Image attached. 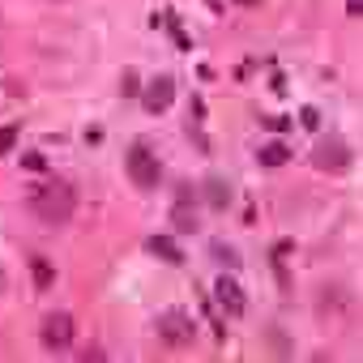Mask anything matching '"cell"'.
<instances>
[{"mask_svg": "<svg viewBox=\"0 0 363 363\" xmlns=\"http://www.w3.org/2000/svg\"><path fill=\"white\" fill-rule=\"evenodd\" d=\"M346 9H350V18H359L363 13V0H346Z\"/></svg>", "mask_w": 363, "mask_h": 363, "instance_id": "obj_14", "label": "cell"}, {"mask_svg": "<svg viewBox=\"0 0 363 363\" xmlns=\"http://www.w3.org/2000/svg\"><path fill=\"white\" fill-rule=\"evenodd\" d=\"M158 337L167 342V346H189L193 342V316L189 312H162L158 316Z\"/></svg>", "mask_w": 363, "mask_h": 363, "instance_id": "obj_4", "label": "cell"}, {"mask_svg": "<svg viewBox=\"0 0 363 363\" xmlns=\"http://www.w3.org/2000/svg\"><path fill=\"white\" fill-rule=\"evenodd\" d=\"M261 167H282V162H291V150L282 145V141H269V145H261Z\"/></svg>", "mask_w": 363, "mask_h": 363, "instance_id": "obj_9", "label": "cell"}, {"mask_svg": "<svg viewBox=\"0 0 363 363\" xmlns=\"http://www.w3.org/2000/svg\"><path fill=\"white\" fill-rule=\"evenodd\" d=\"M206 193H210V197H206L210 206H218V210L231 206V184H227V179H206Z\"/></svg>", "mask_w": 363, "mask_h": 363, "instance_id": "obj_10", "label": "cell"}, {"mask_svg": "<svg viewBox=\"0 0 363 363\" xmlns=\"http://www.w3.org/2000/svg\"><path fill=\"white\" fill-rule=\"evenodd\" d=\"M13 141H18V128H0V154L13 150Z\"/></svg>", "mask_w": 363, "mask_h": 363, "instance_id": "obj_12", "label": "cell"}, {"mask_svg": "<svg viewBox=\"0 0 363 363\" xmlns=\"http://www.w3.org/2000/svg\"><path fill=\"white\" fill-rule=\"evenodd\" d=\"M235 5H257V0H235Z\"/></svg>", "mask_w": 363, "mask_h": 363, "instance_id": "obj_16", "label": "cell"}, {"mask_svg": "<svg viewBox=\"0 0 363 363\" xmlns=\"http://www.w3.org/2000/svg\"><path fill=\"white\" fill-rule=\"evenodd\" d=\"M145 248H150V257H158V261H167V265H179V261H184V252L175 248V240H171V235H150V240H145Z\"/></svg>", "mask_w": 363, "mask_h": 363, "instance_id": "obj_8", "label": "cell"}, {"mask_svg": "<svg viewBox=\"0 0 363 363\" xmlns=\"http://www.w3.org/2000/svg\"><path fill=\"white\" fill-rule=\"evenodd\" d=\"M124 167H128V179H133L137 189H158L162 184V162H158V154L150 145H133L128 158H124Z\"/></svg>", "mask_w": 363, "mask_h": 363, "instance_id": "obj_2", "label": "cell"}, {"mask_svg": "<svg viewBox=\"0 0 363 363\" xmlns=\"http://www.w3.org/2000/svg\"><path fill=\"white\" fill-rule=\"evenodd\" d=\"M175 103V82L171 77H154L150 86H145V107L150 111H167Z\"/></svg>", "mask_w": 363, "mask_h": 363, "instance_id": "obj_7", "label": "cell"}, {"mask_svg": "<svg viewBox=\"0 0 363 363\" xmlns=\"http://www.w3.org/2000/svg\"><path fill=\"white\" fill-rule=\"evenodd\" d=\"M30 274H35V286H39V291H48V286L56 282V269H52V261H43V257L30 261Z\"/></svg>", "mask_w": 363, "mask_h": 363, "instance_id": "obj_11", "label": "cell"}, {"mask_svg": "<svg viewBox=\"0 0 363 363\" xmlns=\"http://www.w3.org/2000/svg\"><path fill=\"white\" fill-rule=\"evenodd\" d=\"M316 167H325V171H342L346 162H350V150H346V141H337V137H325L320 145H316Z\"/></svg>", "mask_w": 363, "mask_h": 363, "instance_id": "obj_6", "label": "cell"}, {"mask_svg": "<svg viewBox=\"0 0 363 363\" xmlns=\"http://www.w3.org/2000/svg\"><path fill=\"white\" fill-rule=\"evenodd\" d=\"M73 206H77V197H73V189H65V184H35L30 189V210H35V218H43V223H52V227H65L69 218H73Z\"/></svg>", "mask_w": 363, "mask_h": 363, "instance_id": "obj_1", "label": "cell"}, {"mask_svg": "<svg viewBox=\"0 0 363 363\" xmlns=\"http://www.w3.org/2000/svg\"><path fill=\"white\" fill-rule=\"evenodd\" d=\"M26 167H30V171H43V167H48V162H43V158H39V154H26Z\"/></svg>", "mask_w": 363, "mask_h": 363, "instance_id": "obj_13", "label": "cell"}, {"mask_svg": "<svg viewBox=\"0 0 363 363\" xmlns=\"http://www.w3.org/2000/svg\"><path fill=\"white\" fill-rule=\"evenodd\" d=\"M214 299H218L231 316H240V312L248 308V295H244V286H240L231 274H218V282H214Z\"/></svg>", "mask_w": 363, "mask_h": 363, "instance_id": "obj_5", "label": "cell"}, {"mask_svg": "<svg viewBox=\"0 0 363 363\" xmlns=\"http://www.w3.org/2000/svg\"><path fill=\"white\" fill-rule=\"evenodd\" d=\"M5 286H9V278H5V269H0V295H5Z\"/></svg>", "mask_w": 363, "mask_h": 363, "instance_id": "obj_15", "label": "cell"}, {"mask_svg": "<svg viewBox=\"0 0 363 363\" xmlns=\"http://www.w3.org/2000/svg\"><path fill=\"white\" fill-rule=\"evenodd\" d=\"M39 337H43V346H52V350H69V346H73V337H77V325H73V316H69V312H48V316H43V329H39Z\"/></svg>", "mask_w": 363, "mask_h": 363, "instance_id": "obj_3", "label": "cell"}]
</instances>
